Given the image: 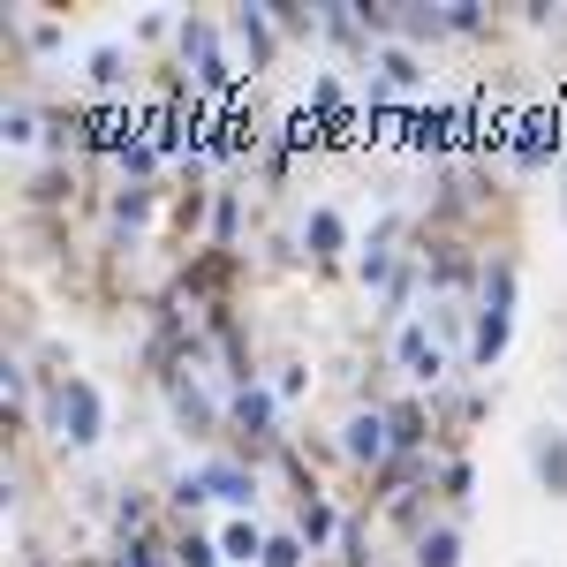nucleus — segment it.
I'll return each mask as SVG.
<instances>
[{
	"instance_id": "1",
	"label": "nucleus",
	"mask_w": 567,
	"mask_h": 567,
	"mask_svg": "<svg viewBox=\"0 0 567 567\" xmlns=\"http://www.w3.org/2000/svg\"><path fill=\"white\" fill-rule=\"evenodd\" d=\"M401 363H409V378H431V371H439V348L424 341V326L401 333Z\"/></svg>"
},
{
	"instance_id": "2",
	"label": "nucleus",
	"mask_w": 567,
	"mask_h": 567,
	"mask_svg": "<svg viewBox=\"0 0 567 567\" xmlns=\"http://www.w3.org/2000/svg\"><path fill=\"white\" fill-rule=\"evenodd\" d=\"M424 567H454V537H424Z\"/></svg>"
},
{
	"instance_id": "3",
	"label": "nucleus",
	"mask_w": 567,
	"mask_h": 567,
	"mask_svg": "<svg viewBox=\"0 0 567 567\" xmlns=\"http://www.w3.org/2000/svg\"><path fill=\"white\" fill-rule=\"evenodd\" d=\"M212 492H220V499H250V492H242V477H235V469H212Z\"/></svg>"
}]
</instances>
